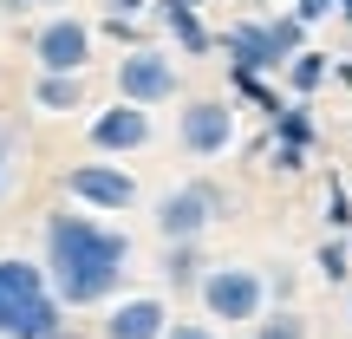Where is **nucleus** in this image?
I'll use <instances>...</instances> for the list:
<instances>
[{"mask_svg": "<svg viewBox=\"0 0 352 339\" xmlns=\"http://www.w3.org/2000/svg\"><path fill=\"white\" fill-rule=\"evenodd\" d=\"M39 248H46V287L65 314H85V307H111L118 287L131 274V235L85 209H52L39 228Z\"/></svg>", "mask_w": 352, "mask_h": 339, "instance_id": "nucleus-1", "label": "nucleus"}, {"mask_svg": "<svg viewBox=\"0 0 352 339\" xmlns=\"http://www.w3.org/2000/svg\"><path fill=\"white\" fill-rule=\"evenodd\" d=\"M65 333V307L52 300L46 267L26 254H0V339H52Z\"/></svg>", "mask_w": 352, "mask_h": 339, "instance_id": "nucleus-2", "label": "nucleus"}, {"mask_svg": "<svg viewBox=\"0 0 352 339\" xmlns=\"http://www.w3.org/2000/svg\"><path fill=\"white\" fill-rule=\"evenodd\" d=\"M228 215V196H222V183L215 176H189V183H176L157 196V235L164 241H202L215 222Z\"/></svg>", "mask_w": 352, "mask_h": 339, "instance_id": "nucleus-3", "label": "nucleus"}, {"mask_svg": "<svg viewBox=\"0 0 352 339\" xmlns=\"http://www.w3.org/2000/svg\"><path fill=\"white\" fill-rule=\"evenodd\" d=\"M196 294H202V314L215 327H254L267 314V274L261 267H209Z\"/></svg>", "mask_w": 352, "mask_h": 339, "instance_id": "nucleus-4", "label": "nucleus"}, {"mask_svg": "<svg viewBox=\"0 0 352 339\" xmlns=\"http://www.w3.org/2000/svg\"><path fill=\"white\" fill-rule=\"evenodd\" d=\"M176 91H183V72H176L170 52H157V46H131L124 59H118V105H138V111H151V105H170Z\"/></svg>", "mask_w": 352, "mask_h": 339, "instance_id": "nucleus-5", "label": "nucleus"}, {"mask_svg": "<svg viewBox=\"0 0 352 339\" xmlns=\"http://www.w3.org/2000/svg\"><path fill=\"white\" fill-rule=\"evenodd\" d=\"M65 196H72V209L85 215H118L138 202V176L124 164H72L65 170Z\"/></svg>", "mask_w": 352, "mask_h": 339, "instance_id": "nucleus-6", "label": "nucleus"}, {"mask_svg": "<svg viewBox=\"0 0 352 339\" xmlns=\"http://www.w3.org/2000/svg\"><path fill=\"white\" fill-rule=\"evenodd\" d=\"M33 59H39V72L85 78V65H91V26L72 20V13H52V20H39V26H33Z\"/></svg>", "mask_w": 352, "mask_h": 339, "instance_id": "nucleus-7", "label": "nucleus"}, {"mask_svg": "<svg viewBox=\"0 0 352 339\" xmlns=\"http://www.w3.org/2000/svg\"><path fill=\"white\" fill-rule=\"evenodd\" d=\"M176 144L189 157H222L235 144V105L228 98H189L183 118H176Z\"/></svg>", "mask_w": 352, "mask_h": 339, "instance_id": "nucleus-8", "label": "nucleus"}, {"mask_svg": "<svg viewBox=\"0 0 352 339\" xmlns=\"http://www.w3.org/2000/svg\"><path fill=\"white\" fill-rule=\"evenodd\" d=\"M170 300L164 294H124L98 314V339H164L170 333Z\"/></svg>", "mask_w": 352, "mask_h": 339, "instance_id": "nucleus-9", "label": "nucleus"}, {"mask_svg": "<svg viewBox=\"0 0 352 339\" xmlns=\"http://www.w3.org/2000/svg\"><path fill=\"white\" fill-rule=\"evenodd\" d=\"M85 144L98 157H131L151 144V111H138V105H104V111L85 118Z\"/></svg>", "mask_w": 352, "mask_h": 339, "instance_id": "nucleus-10", "label": "nucleus"}, {"mask_svg": "<svg viewBox=\"0 0 352 339\" xmlns=\"http://www.w3.org/2000/svg\"><path fill=\"white\" fill-rule=\"evenodd\" d=\"M222 46L235 52V65H241V72H267V65H287V59L274 52V39H267V26H254V20L228 26V33H222Z\"/></svg>", "mask_w": 352, "mask_h": 339, "instance_id": "nucleus-11", "label": "nucleus"}, {"mask_svg": "<svg viewBox=\"0 0 352 339\" xmlns=\"http://www.w3.org/2000/svg\"><path fill=\"white\" fill-rule=\"evenodd\" d=\"M151 13H157V20H164L170 33H176V46H183V52H209V46H215V33L196 20V7H183V0H157Z\"/></svg>", "mask_w": 352, "mask_h": 339, "instance_id": "nucleus-12", "label": "nucleus"}, {"mask_svg": "<svg viewBox=\"0 0 352 339\" xmlns=\"http://www.w3.org/2000/svg\"><path fill=\"white\" fill-rule=\"evenodd\" d=\"M85 105V78H59V72H39L33 78V111H78Z\"/></svg>", "mask_w": 352, "mask_h": 339, "instance_id": "nucleus-13", "label": "nucleus"}, {"mask_svg": "<svg viewBox=\"0 0 352 339\" xmlns=\"http://www.w3.org/2000/svg\"><path fill=\"white\" fill-rule=\"evenodd\" d=\"M202 241H170V254H164V281L170 287H202Z\"/></svg>", "mask_w": 352, "mask_h": 339, "instance_id": "nucleus-14", "label": "nucleus"}, {"mask_svg": "<svg viewBox=\"0 0 352 339\" xmlns=\"http://www.w3.org/2000/svg\"><path fill=\"white\" fill-rule=\"evenodd\" d=\"M287 85L294 91H320L327 85V52H294L287 59Z\"/></svg>", "mask_w": 352, "mask_h": 339, "instance_id": "nucleus-15", "label": "nucleus"}, {"mask_svg": "<svg viewBox=\"0 0 352 339\" xmlns=\"http://www.w3.org/2000/svg\"><path fill=\"white\" fill-rule=\"evenodd\" d=\"M254 339H307V320L294 314V307H274V314L254 320Z\"/></svg>", "mask_w": 352, "mask_h": 339, "instance_id": "nucleus-16", "label": "nucleus"}, {"mask_svg": "<svg viewBox=\"0 0 352 339\" xmlns=\"http://www.w3.org/2000/svg\"><path fill=\"white\" fill-rule=\"evenodd\" d=\"M228 78H235V91L241 98H254V111H267V118H280V98L261 85V72H241V65H228Z\"/></svg>", "mask_w": 352, "mask_h": 339, "instance_id": "nucleus-17", "label": "nucleus"}, {"mask_svg": "<svg viewBox=\"0 0 352 339\" xmlns=\"http://www.w3.org/2000/svg\"><path fill=\"white\" fill-rule=\"evenodd\" d=\"M13 189H20V138L0 124V202H7Z\"/></svg>", "mask_w": 352, "mask_h": 339, "instance_id": "nucleus-18", "label": "nucleus"}, {"mask_svg": "<svg viewBox=\"0 0 352 339\" xmlns=\"http://www.w3.org/2000/svg\"><path fill=\"white\" fill-rule=\"evenodd\" d=\"M274 138H280V144H294V151H307V144H314V118H307V111H287V105H280Z\"/></svg>", "mask_w": 352, "mask_h": 339, "instance_id": "nucleus-19", "label": "nucleus"}, {"mask_svg": "<svg viewBox=\"0 0 352 339\" xmlns=\"http://www.w3.org/2000/svg\"><path fill=\"white\" fill-rule=\"evenodd\" d=\"M261 26H267V39H274V52H280V59L307 52V46H300V20H294V13H287V20H261Z\"/></svg>", "mask_w": 352, "mask_h": 339, "instance_id": "nucleus-20", "label": "nucleus"}, {"mask_svg": "<svg viewBox=\"0 0 352 339\" xmlns=\"http://www.w3.org/2000/svg\"><path fill=\"white\" fill-rule=\"evenodd\" d=\"M164 339H222V333H215V320H170Z\"/></svg>", "mask_w": 352, "mask_h": 339, "instance_id": "nucleus-21", "label": "nucleus"}, {"mask_svg": "<svg viewBox=\"0 0 352 339\" xmlns=\"http://www.w3.org/2000/svg\"><path fill=\"white\" fill-rule=\"evenodd\" d=\"M320 274H327V281H346V248H340V241L320 248Z\"/></svg>", "mask_w": 352, "mask_h": 339, "instance_id": "nucleus-22", "label": "nucleus"}, {"mask_svg": "<svg viewBox=\"0 0 352 339\" xmlns=\"http://www.w3.org/2000/svg\"><path fill=\"white\" fill-rule=\"evenodd\" d=\"M274 170H280V176L307 170V151H294V144H274Z\"/></svg>", "mask_w": 352, "mask_h": 339, "instance_id": "nucleus-23", "label": "nucleus"}, {"mask_svg": "<svg viewBox=\"0 0 352 339\" xmlns=\"http://www.w3.org/2000/svg\"><path fill=\"white\" fill-rule=\"evenodd\" d=\"M327 222H333V228H352V202H346V189H333V196H327Z\"/></svg>", "mask_w": 352, "mask_h": 339, "instance_id": "nucleus-24", "label": "nucleus"}, {"mask_svg": "<svg viewBox=\"0 0 352 339\" xmlns=\"http://www.w3.org/2000/svg\"><path fill=\"white\" fill-rule=\"evenodd\" d=\"M39 7H65V0H0L7 20H26V13H39Z\"/></svg>", "mask_w": 352, "mask_h": 339, "instance_id": "nucleus-25", "label": "nucleus"}, {"mask_svg": "<svg viewBox=\"0 0 352 339\" xmlns=\"http://www.w3.org/2000/svg\"><path fill=\"white\" fill-rule=\"evenodd\" d=\"M104 7H111V20H144L151 0H104Z\"/></svg>", "mask_w": 352, "mask_h": 339, "instance_id": "nucleus-26", "label": "nucleus"}, {"mask_svg": "<svg viewBox=\"0 0 352 339\" xmlns=\"http://www.w3.org/2000/svg\"><path fill=\"white\" fill-rule=\"evenodd\" d=\"M333 7H340V0H300V7H294V20H300V26H307V20H327Z\"/></svg>", "mask_w": 352, "mask_h": 339, "instance_id": "nucleus-27", "label": "nucleus"}, {"mask_svg": "<svg viewBox=\"0 0 352 339\" xmlns=\"http://www.w3.org/2000/svg\"><path fill=\"white\" fill-rule=\"evenodd\" d=\"M333 13H340V20H352V0H340V7H333Z\"/></svg>", "mask_w": 352, "mask_h": 339, "instance_id": "nucleus-28", "label": "nucleus"}, {"mask_svg": "<svg viewBox=\"0 0 352 339\" xmlns=\"http://www.w3.org/2000/svg\"><path fill=\"white\" fill-rule=\"evenodd\" d=\"M183 7H196V0H183Z\"/></svg>", "mask_w": 352, "mask_h": 339, "instance_id": "nucleus-29", "label": "nucleus"}, {"mask_svg": "<svg viewBox=\"0 0 352 339\" xmlns=\"http://www.w3.org/2000/svg\"><path fill=\"white\" fill-rule=\"evenodd\" d=\"M248 339H254V333H248Z\"/></svg>", "mask_w": 352, "mask_h": 339, "instance_id": "nucleus-30", "label": "nucleus"}]
</instances>
